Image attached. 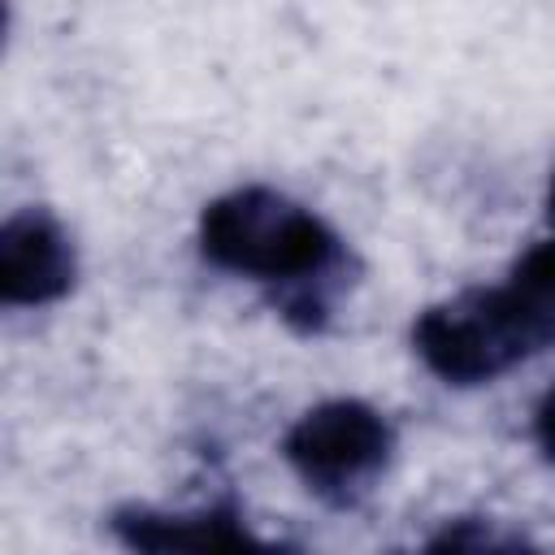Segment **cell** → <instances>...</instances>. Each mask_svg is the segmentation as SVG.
Here are the masks:
<instances>
[{"instance_id": "obj_6", "label": "cell", "mask_w": 555, "mask_h": 555, "mask_svg": "<svg viewBox=\"0 0 555 555\" xmlns=\"http://www.w3.org/2000/svg\"><path fill=\"white\" fill-rule=\"evenodd\" d=\"M503 286H507L512 299L520 304V312H525V321L533 325L542 351L555 347V234L542 238V243H533V247L512 264V273H507Z\"/></svg>"}, {"instance_id": "obj_3", "label": "cell", "mask_w": 555, "mask_h": 555, "mask_svg": "<svg viewBox=\"0 0 555 555\" xmlns=\"http://www.w3.org/2000/svg\"><path fill=\"white\" fill-rule=\"evenodd\" d=\"M395 425L382 408L338 395L321 399L295 416L282 434V460L299 477V486L325 507L351 512L360 507L395 460Z\"/></svg>"}, {"instance_id": "obj_2", "label": "cell", "mask_w": 555, "mask_h": 555, "mask_svg": "<svg viewBox=\"0 0 555 555\" xmlns=\"http://www.w3.org/2000/svg\"><path fill=\"white\" fill-rule=\"evenodd\" d=\"M416 360L455 390L490 386L542 351L507 286H464L412 321Z\"/></svg>"}, {"instance_id": "obj_1", "label": "cell", "mask_w": 555, "mask_h": 555, "mask_svg": "<svg viewBox=\"0 0 555 555\" xmlns=\"http://www.w3.org/2000/svg\"><path fill=\"white\" fill-rule=\"evenodd\" d=\"M204 264L247 278L295 334H321L360 282V256L308 204L273 186H234L199 208Z\"/></svg>"}, {"instance_id": "obj_7", "label": "cell", "mask_w": 555, "mask_h": 555, "mask_svg": "<svg viewBox=\"0 0 555 555\" xmlns=\"http://www.w3.org/2000/svg\"><path fill=\"white\" fill-rule=\"evenodd\" d=\"M429 551H507V546H525V533L503 529V520L490 516H455L447 520L434 538H425Z\"/></svg>"}, {"instance_id": "obj_9", "label": "cell", "mask_w": 555, "mask_h": 555, "mask_svg": "<svg viewBox=\"0 0 555 555\" xmlns=\"http://www.w3.org/2000/svg\"><path fill=\"white\" fill-rule=\"evenodd\" d=\"M546 221L555 230V173H551V186H546Z\"/></svg>"}, {"instance_id": "obj_5", "label": "cell", "mask_w": 555, "mask_h": 555, "mask_svg": "<svg viewBox=\"0 0 555 555\" xmlns=\"http://www.w3.org/2000/svg\"><path fill=\"white\" fill-rule=\"evenodd\" d=\"M108 533L130 551H221V546H264L251 533L234 499H217L186 512H165L147 503H126L108 516Z\"/></svg>"}, {"instance_id": "obj_4", "label": "cell", "mask_w": 555, "mask_h": 555, "mask_svg": "<svg viewBox=\"0 0 555 555\" xmlns=\"http://www.w3.org/2000/svg\"><path fill=\"white\" fill-rule=\"evenodd\" d=\"M78 282V247L52 208L26 204L0 225V304L48 308Z\"/></svg>"}, {"instance_id": "obj_8", "label": "cell", "mask_w": 555, "mask_h": 555, "mask_svg": "<svg viewBox=\"0 0 555 555\" xmlns=\"http://www.w3.org/2000/svg\"><path fill=\"white\" fill-rule=\"evenodd\" d=\"M533 442H538L542 460L555 464V382L542 390V399L533 408Z\"/></svg>"}]
</instances>
